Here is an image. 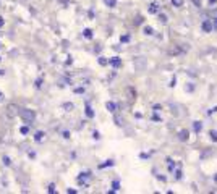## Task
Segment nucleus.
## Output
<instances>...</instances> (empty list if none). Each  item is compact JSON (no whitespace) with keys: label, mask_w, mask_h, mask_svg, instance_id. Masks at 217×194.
I'll use <instances>...</instances> for the list:
<instances>
[{"label":"nucleus","mask_w":217,"mask_h":194,"mask_svg":"<svg viewBox=\"0 0 217 194\" xmlns=\"http://www.w3.org/2000/svg\"><path fill=\"white\" fill-rule=\"evenodd\" d=\"M20 115H21V118H23L26 123H33L34 118H36V113H34L33 110H21Z\"/></svg>","instance_id":"obj_1"},{"label":"nucleus","mask_w":217,"mask_h":194,"mask_svg":"<svg viewBox=\"0 0 217 194\" xmlns=\"http://www.w3.org/2000/svg\"><path fill=\"white\" fill-rule=\"evenodd\" d=\"M89 180H91V173H81L80 176H78V183L81 184V186H88L89 184Z\"/></svg>","instance_id":"obj_2"},{"label":"nucleus","mask_w":217,"mask_h":194,"mask_svg":"<svg viewBox=\"0 0 217 194\" xmlns=\"http://www.w3.org/2000/svg\"><path fill=\"white\" fill-rule=\"evenodd\" d=\"M147 12H149L151 15H157V13L160 12V5H159L157 2H151L149 7H147Z\"/></svg>","instance_id":"obj_3"},{"label":"nucleus","mask_w":217,"mask_h":194,"mask_svg":"<svg viewBox=\"0 0 217 194\" xmlns=\"http://www.w3.org/2000/svg\"><path fill=\"white\" fill-rule=\"evenodd\" d=\"M109 65H112L114 68H120L121 66V58L120 57H112V58H109Z\"/></svg>","instance_id":"obj_4"},{"label":"nucleus","mask_w":217,"mask_h":194,"mask_svg":"<svg viewBox=\"0 0 217 194\" xmlns=\"http://www.w3.org/2000/svg\"><path fill=\"white\" fill-rule=\"evenodd\" d=\"M201 28H203L204 33H211L212 31V23L209 21V19H204V21L201 23Z\"/></svg>","instance_id":"obj_5"},{"label":"nucleus","mask_w":217,"mask_h":194,"mask_svg":"<svg viewBox=\"0 0 217 194\" xmlns=\"http://www.w3.org/2000/svg\"><path fill=\"white\" fill-rule=\"evenodd\" d=\"M188 138H190V133H188V130H180L178 131V139L180 141H188Z\"/></svg>","instance_id":"obj_6"},{"label":"nucleus","mask_w":217,"mask_h":194,"mask_svg":"<svg viewBox=\"0 0 217 194\" xmlns=\"http://www.w3.org/2000/svg\"><path fill=\"white\" fill-rule=\"evenodd\" d=\"M193 130H194V133H199L203 130V123L201 121H193Z\"/></svg>","instance_id":"obj_7"},{"label":"nucleus","mask_w":217,"mask_h":194,"mask_svg":"<svg viewBox=\"0 0 217 194\" xmlns=\"http://www.w3.org/2000/svg\"><path fill=\"white\" fill-rule=\"evenodd\" d=\"M167 165H168V171L172 173V171L175 170V162H173L170 157H167Z\"/></svg>","instance_id":"obj_8"},{"label":"nucleus","mask_w":217,"mask_h":194,"mask_svg":"<svg viewBox=\"0 0 217 194\" xmlns=\"http://www.w3.org/2000/svg\"><path fill=\"white\" fill-rule=\"evenodd\" d=\"M86 116H88V118H94V110L91 109L89 104H86Z\"/></svg>","instance_id":"obj_9"},{"label":"nucleus","mask_w":217,"mask_h":194,"mask_svg":"<svg viewBox=\"0 0 217 194\" xmlns=\"http://www.w3.org/2000/svg\"><path fill=\"white\" fill-rule=\"evenodd\" d=\"M143 33H144L146 36H152V34H154V29L151 28V26H144V28H143Z\"/></svg>","instance_id":"obj_10"},{"label":"nucleus","mask_w":217,"mask_h":194,"mask_svg":"<svg viewBox=\"0 0 217 194\" xmlns=\"http://www.w3.org/2000/svg\"><path fill=\"white\" fill-rule=\"evenodd\" d=\"M114 165V160H107V162H104V163H101L99 165V168L102 170V168H107V167H112Z\"/></svg>","instance_id":"obj_11"},{"label":"nucleus","mask_w":217,"mask_h":194,"mask_svg":"<svg viewBox=\"0 0 217 194\" xmlns=\"http://www.w3.org/2000/svg\"><path fill=\"white\" fill-rule=\"evenodd\" d=\"M106 107H107V110H109V112H115V109H117V105H115L114 102H107Z\"/></svg>","instance_id":"obj_12"},{"label":"nucleus","mask_w":217,"mask_h":194,"mask_svg":"<svg viewBox=\"0 0 217 194\" xmlns=\"http://www.w3.org/2000/svg\"><path fill=\"white\" fill-rule=\"evenodd\" d=\"M16 110H18L16 105H10V107H8V115H16L18 113Z\"/></svg>","instance_id":"obj_13"},{"label":"nucleus","mask_w":217,"mask_h":194,"mask_svg":"<svg viewBox=\"0 0 217 194\" xmlns=\"http://www.w3.org/2000/svg\"><path fill=\"white\" fill-rule=\"evenodd\" d=\"M118 189H120V181L114 180V181H112V191H118Z\"/></svg>","instance_id":"obj_14"},{"label":"nucleus","mask_w":217,"mask_h":194,"mask_svg":"<svg viewBox=\"0 0 217 194\" xmlns=\"http://www.w3.org/2000/svg\"><path fill=\"white\" fill-rule=\"evenodd\" d=\"M104 3L110 8H114V7H117V0H104Z\"/></svg>","instance_id":"obj_15"},{"label":"nucleus","mask_w":217,"mask_h":194,"mask_svg":"<svg viewBox=\"0 0 217 194\" xmlns=\"http://www.w3.org/2000/svg\"><path fill=\"white\" fill-rule=\"evenodd\" d=\"M209 138H211V141L217 142V131H215V130H211V131H209Z\"/></svg>","instance_id":"obj_16"},{"label":"nucleus","mask_w":217,"mask_h":194,"mask_svg":"<svg viewBox=\"0 0 217 194\" xmlns=\"http://www.w3.org/2000/svg\"><path fill=\"white\" fill-rule=\"evenodd\" d=\"M183 3H185V0H172V5H173V7H177V8L183 7Z\"/></svg>","instance_id":"obj_17"},{"label":"nucleus","mask_w":217,"mask_h":194,"mask_svg":"<svg viewBox=\"0 0 217 194\" xmlns=\"http://www.w3.org/2000/svg\"><path fill=\"white\" fill-rule=\"evenodd\" d=\"M83 36L86 37V39H92V31H91V29H84V31H83Z\"/></svg>","instance_id":"obj_18"},{"label":"nucleus","mask_w":217,"mask_h":194,"mask_svg":"<svg viewBox=\"0 0 217 194\" xmlns=\"http://www.w3.org/2000/svg\"><path fill=\"white\" fill-rule=\"evenodd\" d=\"M34 139H36L37 142L42 141V139H44V133H42V131H37V133H36V136H34Z\"/></svg>","instance_id":"obj_19"},{"label":"nucleus","mask_w":217,"mask_h":194,"mask_svg":"<svg viewBox=\"0 0 217 194\" xmlns=\"http://www.w3.org/2000/svg\"><path fill=\"white\" fill-rule=\"evenodd\" d=\"M159 21L165 24V23L168 21V19H167V15H164V13H160V12H159Z\"/></svg>","instance_id":"obj_20"},{"label":"nucleus","mask_w":217,"mask_h":194,"mask_svg":"<svg viewBox=\"0 0 217 194\" xmlns=\"http://www.w3.org/2000/svg\"><path fill=\"white\" fill-rule=\"evenodd\" d=\"M99 65H102V66H106V65H109V60H107V58L106 57H99Z\"/></svg>","instance_id":"obj_21"},{"label":"nucleus","mask_w":217,"mask_h":194,"mask_svg":"<svg viewBox=\"0 0 217 194\" xmlns=\"http://www.w3.org/2000/svg\"><path fill=\"white\" fill-rule=\"evenodd\" d=\"M182 176H183L182 168H177V170H175V180H182Z\"/></svg>","instance_id":"obj_22"},{"label":"nucleus","mask_w":217,"mask_h":194,"mask_svg":"<svg viewBox=\"0 0 217 194\" xmlns=\"http://www.w3.org/2000/svg\"><path fill=\"white\" fill-rule=\"evenodd\" d=\"M20 133H21V134H28V133H29V128H28V126H21Z\"/></svg>","instance_id":"obj_23"},{"label":"nucleus","mask_w":217,"mask_h":194,"mask_svg":"<svg viewBox=\"0 0 217 194\" xmlns=\"http://www.w3.org/2000/svg\"><path fill=\"white\" fill-rule=\"evenodd\" d=\"M120 42H130V36L127 34V36H121L120 37Z\"/></svg>","instance_id":"obj_24"},{"label":"nucleus","mask_w":217,"mask_h":194,"mask_svg":"<svg viewBox=\"0 0 217 194\" xmlns=\"http://www.w3.org/2000/svg\"><path fill=\"white\" fill-rule=\"evenodd\" d=\"M63 109L67 110V112H70V110H73V104H65L63 105Z\"/></svg>","instance_id":"obj_25"},{"label":"nucleus","mask_w":217,"mask_h":194,"mask_svg":"<svg viewBox=\"0 0 217 194\" xmlns=\"http://www.w3.org/2000/svg\"><path fill=\"white\" fill-rule=\"evenodd\" d=\"M47 191H49L50 194H54L55 192V184H49V189H47Z\"/></svg>","instance_id":"obj_26"},{"label":"nucleus","mask_w":217,"mask_h":194,"mask_svg":"<svg viewBox=\"0 0 217 194\" xmlns=\"http://www.w3.org/2000/svg\"><path fill=\"white\" fill-rule=\"evenodd\" d=\"M75 92H76V94H83V92H84V87H76V89H75Z\"/></svg>","instance_id":"obj_27"},{"label":"nucleus","mask_w":217,"mask_h":194,"mask_svg":"<svg viewBox=\"0 0 217 194\" xmlns=\"http://www.w3.org/2000/svg\"><path fill=\"white\" fill-rule=\"evenodd\" d=\"M157 176V180H160V181H167V178L164 176V175H156Z\"/></svg>","instance_id":"obj_28"},{"label":"nucleus","mask_w":217,"mask_h":194,"mask_svg":"<svg viewBox=\"0 0 217 194\" xmlns=\"http://www.w3.org/2000/svg\"><path fill=\"white\" fill-rule=\"evenodd\" d=\"M175 83H177V78L173 76L172 79H170V84H168V86H170V87H173V86H175Z\"/></svg>","instance_id":"obj_29"},{"label":"nucleus","mask_w":217,"mask_h":194,"mask_svg":"<svg viewBox=\"0 0 217 194\" xmlns=\"http://www.w3.org/2000/svg\"><path fill=\"white\" fill-rule=\"evenodd\" d=\"M141 21H143V18H141V16H136V19H135V24H139Z\"/></svg>","instance_id":"obj_30"},{"label":"nucleus","mask_w":217,"mask_h":194,"mask_svg":"<svg viewBox=\"0 0 217 194\" xmlns=\"http://www.w3.org/2000/svg\"><path fill=\"white\" fill-rule=\"evenodd\" d=\"M152 121H160V116L159 115H152Z\"/></svg>","instance_id":"obj_31"},{"label":"nucleus","mask_w":217,"mask_h":194,"mask_svg":"<svg viewBox=\"0 0 217 194\" xmlns=\"http://www.w3.org/2000/svg\"><path fill=\"white\" fill-rule=\"evenodd\" d=\"M139 157H141V159H149V154H146V152H143V154H141V155H139Z\"/></svg>","instance_id":"obj_32"},{"label":"nucleus","mask_w":217,"mask_h":194,"mask_svg":"<svg viewBox=\"0 0 217 194\" xmlns=\"http://www.w3.org/2000/svg\"><path fill=\"white\" fill-rule=\"evenodd\" d=\"M63 138L68 139V138H70V133H68V131H63Z\"/></svg>","instance_id":"obj_33"},{"label":"nucleus","mask_w":217,"mask_h":194,"mask_svg":"<svg viewBox=\"0 0 217 194\" xmlns=\"http://www.w3.org/2000/svg\"><path fill=\"white\" fill-rule=\"evenodd\" d=\"M92 136H94V139H99V138H101V136H99V133H97V131H94V133H92Z\"/></svg>","instance_id":"obj_34"},{"label":"nucleus","mask_w":217,"mask_h":194,"mask_svg":"<svg viewBox=\"0 0 217 194\" xmlns=\"http://www.w3.org/2000/svg\"><path fill=\"white\" fill-rule=\"evenodd\" d=\"M191 2H193L196 7H201V2H199V0H191Z\"/></svg>","instance_id":"obj_35"},{"label":"nucleus","mask_w":217,"mask_h":194,"mask_svg":"<svg viewBox=\"0 0 217 194\" xmlns=\"http://www.w3.org/2000/svg\"><path fill=\"white\" fill-rule=\"evenodd\" d=\"M3 163H5V165H10V159H8V157H3Z\"/></svg>","instance_id":"obj_36"},{"label":"nucleus","mask_w":217,"mask_h":194,"mask_svg":"<svg viewBox=\"0 0 217 194\" xmlns=\"http://www.w3.org/2000/svg\"><path fill=\"white\" fill-rule=\"evenodd\" d=\"M154 110H156V112H157V110H162V105H159V104L154 105Z\"/></svg>","instance_id":"obj_37"},{"label":"nucleus","mask_w":217,"mask_h":194,"mask_svg":"<svg viewBox=\"0 0 217 194\" xmlns=\"http://www.w3.org/2000/svg\"><path fill=\"white\" fill-rule=\"evenodd\" d=\"M217 112V107H214V109H211L209 112H207V113H209V115H212V113H215Z\"/></svg>","instance_id":"obj_38"},{"label":"nucleus","mask_w":217,"mask_h":194,"mask_svg":"<svg viewBox=\"0 0 217 194\" xmlns=\"http://www.w3.org/2000/svg\"><path fill=\"white\" fill-rule=\"evenodd\" d=\"M68 194H76V189H67Z\"/></svg>","instance_id":"obj_39"},{"label":"nucleus","mask_w":217,"mask_h":194,"mask_svg":"<svg viewBox=\"0 0 217 194\" xmlns=\"http://www.w3.org/2000/svg\"><path fill=\"white\" fill-rule=\"evenodd\" d=\"M41 83H42V79H37V81H36V86H37V87H41Z\"/></svg>","instance_id":"obj_40"},{"label":"nucleus","mask_w":217,"mask_h":194,"mask_svg":"<svg viewBox=\"0 0 217 194\" xmlns=\"http://www.w3.org/2000/svg\"><path fill=\"white\" fill-rule=\"evenodd\" d=\"M209 2V5H214V3H217V0H207Z\"/></svg>","instance_id":"obj_41"},{"label":"nucleus","mask_w":217,"mask_h":194,"mask_svg":"<svg viewBox=\"0 0 217 194\" xmlns=\"http://www.w3.org/2000/svg\"><path fill=\"white\" fill-rule=\"evenodd\" d=\"M2 26H3V18L0 16V28H2Z\"/></svg>","instance_id":"obj_42"},{"label":"nucleus","mask_w":217,"mask_h":194,"mask_svg":"<svg viewBox=\"0 0 217 194\" xmlns=\"http://www.w3.org/2000/svg\"><path fill=\"white\" fill-rule=\"evenodd\" d=\"M2 100H3V94H2V92H0V102H2Z\"/></svg>","instance_id":"obj_43"},{"label":"nucleus","mask_w":217,"mask_h":194,"mask_svg":"<svg viewBox=\"0 0 217 194\" xmlns=\"http://www.w3.org/2000/svg\"><path fill=\"white\" fill-rule=\"evenodd\" d=\"M60 2H62V3H68V0H60Z\"/></svg>","instance_id":"obj_44"},{"label":"nucleus","mask_w":217,"mask_h":194,"mask_svg":"<svg viewBox=\"0 0 217 194\" xmlns=\"http://www.w3.org/2000/svg\"><path fill=\"white\" fill-rule=\"evenodd\" d=\"M214 181H217V175H215V176H214Z\"/></svg>","instance_id":"obj_45"},{"label":"nucleus","mask_w":217,"mask_h":194,"mask_svg":"<svg viewBox=\"0 0 217 194\" xmlns=\"http://www.w3.org/2000/svg\"><path fill=\"white\" fill-rule=\"evenodd\" d=\"M2 74H3V71H2V70H0V76H2Z\"/></svg>","instance_id":"obj_46"}]
</instances>
